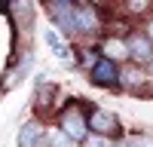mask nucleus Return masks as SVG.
<instances>
[{
    "mask_svg": "<svg viewBox=\"0 0 153 147\" xmlns=\"http://www.w3.org/2000/svg\"><path fill=\"white\" fill-rule=\"evenodd\" d=\"M19 147H46V135L40 129V122H25L19 132Z\"/></svg>",
    "mask_w": 153,
    "mask_h": 147,
    "instance_id": "nucleus-3",
    "label": "nucleus"
},
{
    "mask_svg": "<svg viewBox=\"0 0 153 147\" xmlns=\"http://www.w3.org/2000/svg\"><path fill=\"white\" fill-rule=\"evenodd\" d=\"M147 37H150V40H153V19L147 22Z\"/></svg>",
    "mask_w": 153,
    "mask_h": 147,
    "instance_id": "nucleus-16",
    "label": "nucleus"
},
{
    "mask_svg": "<svg viewBox=\"0 0 153 147\" xmlns=\"http://www.w3.org/2000/svg\"><path fill=\"white\" fill-rule=\"evenodd\" d=\"M98 24H101V19H98V12L92 6H80L76 9V31L92 34V31H98Z\"/></svg>",
    "mask_w": 153,
    "mask_h": 147,
    "instance_id": "nucleus-6",
    "label": "nucleus"
},
{
    "mask_svg": "<svg viewBox=\"0 0 153 147\" xmlns=\"http://www.w3.org/2000/svg\"><path fill=\"white\" fill-rule=\"evenodd\" d=\"M58 89H52V86H46V89H40L37 92V107H43V104H49L52 101V95H55Z\"/></svg>",
    "mask_w": 153,
    "mask_h": 147,
    "instance_id": "nucleus-14",
    "label": "nucleus"
},
{
    "mask_svg": "<svg viewBox=\"0 0 153 147\" xmlns=\"http://www.w3.org/2000/svg\"><path fill=\"white\" fill-rule=\"evenodd\" d=\"M61 129L74 141H86L89 138V120H83V114H76V110H65L61 114Z\"/></svg>",
    "mask_w": 153,
    "mask_h": 147,
    "instance_id": "nucleus-2",
    "label": "nucleus"
},
{
    "mask_svg": "<svg viewBox=\"0 0 153 147\" xmlns=\"http://www.w3.org/2000/svg\"><path fill=\"white\" fill-rule=\"evenodd\" d=\"M147 65H150V74H153V58H150V61H147Z\"/></svg>",
    "mask_w": 153,
    "mask_h": 147,
    "instance_id": "nucleus-18",
    "label": "nucleus"
},
{
    "mask_svg": "<svg viewBox=\"0 0 153 147\" xmlns=\"http://www.w3.org/2000/svg\"><path fill=\"white\" fill-rule=\"evenodd\" d=\"M129 52L135 61H150L153 58V40L144 34V37H132L129 40Z\"/></svg>",
    "mask_w": 153,
    "mask_h": 147,
    "instance_id": "nucleus-5",
    "label": "nucleus"
},
{
    "mask_svg": "<svg viewBox=\"0 0 153 147\" xmlns=\"http://www.w3.org/2000/svg\"><path fill=\"white\" fill-rule=\"evenodd\" d=\"M141 71H135V68H126V71H120V83L123 86H141Z\"/></svg>",
    "mask_w": 153,
    "mask_h": 147,
    "instance_id": "nucleus-11",
    "label": "nucleus"
},
{
    "mask_svg": "<svg viewBox=\"0 0 153 147\" xmlns=\"http://www.w3.org/2000/svg\"><path fill=\"white\" fill-rule=\"evenodd\" d=\"M46 147H76V141L65 129H49L46 132Z\"/></svg>",
    "mask_w": 153,
    "mask_h": 147,
    "instance_id": "nucleus-8",
    "label": "nucleus"
},
{
    "mask_svg": "<svg viewBox=\"0 0 153 147\" xmlns=\"http://www.w3.org/2000/svg\"><path fill=\"white\" fill-rule=\"evenodd\" d=\"M46 43H49V49H52V55H58V58L68 61V46L55 37V31H46Z\"/></svg>",
    "mask_w": 153,
    "mask_h": 147,
    "instance_id": "nucleus-10",
    "label": "nucleus"
},
{
    "mask_svg": "<svg viewBox=\"0 0 153 147\" xmlns=\"http://www.w3.org/2000/svg\"><path fill=\"white\" fill-rule=\"evenodd\" d=\"M9 9H12V16H16L19 24H28V19H34L31 0H9Z\"/></svg>",
    "mask_w": 153,
    "mask_h": 147,
    "instance_id": "nucleus-7",
    "label": "nucleus"
},
{
    "mask_svg": "<svg viewBox=\"0 0 153 147\" xmlns=\"http://www.w3.org/2000/svg\"><path fill=\"white\" fill-rule=\"evenodd\" d=\"M101 52H104L107 58H113V61H120V58H126V55H132V52H129V43H123V40H107L104 46H101Z\"/></svg>",
    "mask_w": 153,
    "mask_h": 147,
    "instance_id": "nucleus-9",
    "label": "nucleus"
},
{
    "mask_svg": "<svg viewBox=\"0 0 153 147\" xmlns=\"http://www.w3.org/2000/svg\"><path fill=\"white\" fill-rule=\"evenodd\" d=\"M120 129V122L113 114H107V110H95L92 117H89V132H101V135H113Z\"/></svg>",
    "mask_w": 153,
    "mask_h": 147,
    "instance_id": "nucleus-4",
    "label": "nucleus"
},
{
    "mask_svg": "<svg viewBox=\"0 0 153 147\" xmlns=\"http://www.w3.org/2000/svg\"><path fill=\"white\" fill-rule=\"evenodd\" d=\"M113 147H132V141H117Z\"/></svg>",
    "mask_w": 153,
    "mask_h": 147,
    "instance_id": "nucleus-17",
    "label": "nucleus"
},
{
    "mask_svg": "<svg viewBox=\"0 0 153 147\" xmlns=\"http://www.w3.org/2000/svg\"><path fill=\"white\" fill-rule=\"evenodd\" d=\"M83 144H86V147H113V144L107 141V135H101V132H92Z\"/></svg>",
    "mask_w": 153,
    "mask_h": 147,
    "instance_id": "nucleus-13",
    "label": "nucleus"
},
{
    "mask_svg": "<svg viewBox=\"0 0 153 147\" xmlns=\"http://www.w3.org/2000/svg\"><path fill=\"white\" fill-rule=\"evenodd\" d=\"M89 74H92V83L95 86H117L120 83V68H117V61L107 58V55L98 58V65L89 71Z\"/></svg>",
    "mask_w": 153,
    "mask_h": 147,
    "instance_id": "nucleus-1",
    "label": "nucleus"
},
{
    "mask_svg": "<svg viewBox=\"0 0 153 147\" xmlns=\"http://www.w3.org/2000/svg\"><path fill=\"white\" fill-rule=\"evenodd\" d=\"M129 12H147L150 9V0H126Z\"/></svg>",
    "mask_w": 153,
    "mask_h": 147,
    "instance_id": "nucleus-15",
    "label": "nucleus"
},
{
    "mask_svg": "<svg viewBox=\"0 0 153 147\" xmlns=\"http://www.w3.org/2000/svg\"><path fill=\"white\" fill-rule=\"evenodd\" d=\"M31 65H34V52H28V55H25V61H22V65H19V71L12 74V77H9V83H19V80L25 77V74L31 71Z\"/></svg>",
    "mask_w": 153,
    "mask_h": 147,
    "instance_id": "nucleus-12",
    "label": "nucleus"
}]
</instances>
